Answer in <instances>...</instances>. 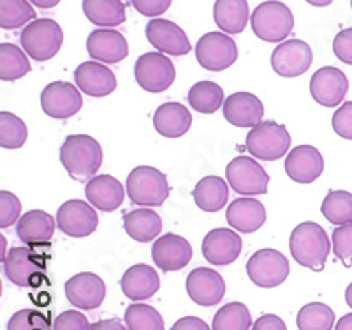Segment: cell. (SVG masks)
I'll return each mask as SVG.
<instances>
[{
    "label": "cell",
    "mask_w": 352,
    "mask_h": 330,
    "mask_svg": "<svg viewBox=\"0 0 352 330\" xmlns=\"http://www.w3.org/2000/svg\"><path fill=\"white\" fill-rule=\"evenodd\" d=\"M169 182L153 166H138L127 177V194L132 203L141 207H160L169 196Z\"/></svg>",
    "instance_id": "obj_5"
},
{
    "label": "cell",
    "mask_w": 352,
    "mask_h": 330,
    "mask_svg": "<svg viewBox=\"0 0 352 330\" xmlns=\"http://www.w3.org/2000/svg\"><path fill=\"white\" fill-rule=\"evenodd\" d=\"M308 4L312 6H317V8H326V6H329L333 2V0H307Z\"/></svg>",
    "instance_id": "obj_54"
},
{
    "label": "cell",
    "mask_w": 352,
    "mask_h": 330,
    "mask_svg": "<svg viewBox=\"0 0 352 330\" xmlns=\"http://www.w3.org/2000/svg\"><path fill=\"white\" fill-rule=\"evenodd\" d=\"M27 125L14 113L0 112V147L6 150L21 149L27 141Z\"/></svg>",
    "instance_id": "obj_40"
},
{
    "label": "cell",
    "mask_w": 352,
    "mask_h": 330,
    "mask_svg": "<svg viewBox=\"0 0 352 330\" xmlns=\"http://www.w3.org/2000/svg\"><path fill=\"white\" fill-rule=\"evenodd\" d=\"M333 254L345 267H352V223L342 225L331 234Z\"/></svg>",
    "instance_id": "obj_43"
},
{
    "label": "cell",
    "mask_w": 352,
    "mask_h": 330,
    "mask_svg": "<svg viewBox=\"0 0 352 330\" xmlns=\"http://www.w3.org/2000/svg\"><path fill=\"white\" fill-rule=\"evenodd\" d=\"M28 2L41 9H50L60 4V0H28Z\"/></svg>",
    "instance_id": "obj_53"
},
{
    "label": "cell",
    "mask_w": 352,
    "mask_h": 330,
    "mask_svg": "<svg viewBox=\"0 0 352 330\" xmlns=\"http://www.w3.org/2000/svg\"><path fill=\"white\" fill-rule=\"evenodd\" d=\"M224 117L236 127H256L263 122L264 106L250 92H234L224 101Z\"/></svg>",
    "instance_id": "obj_24"
},
{
    "label": "cell",
    "mask_w": 352,
    "mask_h": 330,
    "mask_svg": "<svg viewBox=\"0 0 352 330\" xmlns=\"http://www.w3.org/2000/svg\"><path fill=\"white\" fill-rule=\"evenodd\" d=\"M333 131L340 138L352 140V101L344 103L333 115Z\"/></svg>",
    "instance_id": "obj_46"
},
{
    "label": "cell",
    "mask_w": 352,
    "mask_h": 330,
    "mask_svg": "<svg viewBox=\"0 0 352 330\" xmlns=\"http://www.w3.org/2000/svg\"><path fill=\"white\" fill-rule=\"evenodd\" d=\"M250 330H287L284 320L276 314H263Z\"/></svg>",
    "instance_id": "obj_49"
},
{
    "label": "cell",
    "mask_w": 352,
    "mask_h": 330,
    "mask_svg": "<svg viewBox=\"0 0 352 330\" xmlns=\"http://www.w3.org/2000/svg\"><path fill=\"white\" fill-rule=\"evenodd\" d=\"M300 330H331L335 327V313L322 302H310L301 307L296 316Z\"/></svg>",
    "instance_id": "obj_38"
},
{
    "label": "cell",
    "mask_w": 352,
    "mask_h": 330,
    "mask_svg": "<svg viewBox=\"0 0 352 330\" xmlns=\"http://www.w3.org/2000/svg\"><path fill=\"white\" fill-rule=\"evenodd\" d=\"M124 228L136 242H150L162 231V219L152 209H136L124 214Z\"/></svg>",
    "instance_id": "obj_30"
},
{
    "label": "cell",
    "mask_w": 352,
    "mask_h": 330,
    "mask_svg": "<svg viewBox=\"0 0 352 330\" xmlns=\"http://www.w3.org/2000/svg\"><path fill=\"white\" fill-rule=\"evenodd\" d=\"M88 203L102 212H113L120 209L124 203L125 191L120 181H116L111 175H96L85 185Z\"/></svg>",
    "instance_id": "obj_25"
},
{
    "label": "cell",
    "mask_w": 352,
    "mask_h": 330,
    "mask_svg": "<svg viewBox=\"0 0 352 330\" xmlns=\"http://www.w3.org/2000/svg\"><path fill=\"white\" fill-rule=\"evenodd\" d=\"M120 286L125 297L138 302V300L152 298L159 291L160 279L153 267L138 263V265H132L131 269L125 270Z\"/></svg>",
    "instance_id": "obj_26"
},
{
    "label": "cell",
    "mask_w": 352,
    "mask_h": 330,
    "mask_svg": "<svg viewBox=\"0 0 352 330\" xmlns=\"http://www.w3.org/2000/svg\"><path fill=\"white\" fill-rule=\"evenodd\" d=\"M146 39L152 46H155L160 53H168V55L184 56L190 53L192 46L188 41L187 34L182 27L169 20L162 18H153L146 25Z\"/></svg>",
    "instance_id": "obj_17"
},
{
    "label": "cell",
    "mask_w": 352,
    "mask_h": 330,
    "mask_svg": "<svg viewBox=\"0 0 352 330\" xmlns=\"http://www.w3.org/2000/svg\"><path fill=\"white\" fill-rule=\"evenodd\" d=\"M247 0H217L213 6V20L220 30L228 34H241L248 23Z\"/></svg>",
    "instance_id": "obj_32"
},
{
    "label": "cell",
    "mask_w": 352,
    "mask_h": 330,
    "mask_svg": "<svg viewBox=\"0 0 352 330\" xmlns=\"http://www.w3.org/2000/svg\"><path fill=\"white\" fill-rule=\"evenodd\" d=\"M252 316L245 304L229 302L213 316L212 330H250Z\"/></svg>",
    "instance_id": "obj_36"
},
{
    "label": "cell",
    "mask_w": 352,
    "mask_h": 330,
    "mask_svg": "<svg viewBox=\"0 0 352 330\" xmlns=\"http://www.w3.org/2000/svg\"><path fill=\"white\" fill-rule=\"evenodd\" d=\"M314 61L312 48L300 39H289L272 53V68L284 78H296L310 69Z\"/></svg>",
    "instance_id": "obj_14"
},
{
    "label": "cell",
    "mask_w": 352,
    "mask_h": 330,
    "mask_svg": "<svg viewBox=\"0 0 352 330\" xmlns=\"http://www.w3.org/2000/svg\"><path fill=\"white\" fill-rule=\"evenodd\" d=\"M335 330H352V313L342 316V318L336 322Z\"/></svg>",
    "instance_id": "obj_52"
},
{
    "label": "cell",
    "mask_w": 352,
    "mask_h": 330,
    "mask_svg": "<svg viewBox=\"0 0 352 330\" xmlns=\"http://www.w3.org/2000/svg\"><path fill=\"white\" fill-rule=\"evenodd\" d=\"M92 330H129V329L118 318H111V320H100V322H96L92 325Z\"/></svg>",
    "instance_id": "obj_51"
},
{
    "label": "cell",
    "mask_w": 352,
    "mask_h": 330,
    "mask_svg": "<svg viewBox=\"0 0 352 330\" xmlns=\"http://www.w3.org/2000/svg\"><path fill=\"white\" fill-rule=\"evenodd\" d=\"M226 177H228L232 191L238 194H243V196L268 193V174L252 157H234L226 168Z\"/></svg>",
    "instance_id": "obj_9"
},
{
    "label": "cell",
    "mask_w": 352,
    "mask_h": 330,
    "mask_svg": "<svg viewBox=\"0 0 352 330\" xmlns=\"http://www.w3.org/2000/svg\"><path fill=\"white\" fill-rule=\"evenodd\" d=\"M155 131L164 138H182L192 125V115L180 103H164L153 115Z\"/></svg>",
    "instance_id": "obj_29"
},
{
    "label": "cell",
    "mask_w": 352,
    "mask_h": 330,
    "mask_svg": "<svg viewBox=\"0 0 352 330\" xmlns=\"http://www.w3.org/2000/svg\"><path fill=\"white\" fill-rule=\"evenodd\" d=\"M187 293L197 306H217L226 295L224 278L208 267L194 269L187 278Z\"/></svg>",
    "instance_id": "obj_19"
},
{
    "label": "cell",
    "mask_w": 352,
    "mask_h": 330,
    "mask_svg": "<svg viewBox=\"0 0 352 330\" xmlns=\"http://www.w3.org/2000/svg\"><path fill=\"white\" fill-rule=\"evenodd\" d=\"M173 0H131V4L134 6L138 12L144 14V17H160L169 9Z\"/></svg>",
    "instance_id": "obj_48"
},
{
    "label": "cell",
    "mask_w": 352,
    "mask_h": 330,
    "mask_svg": "<svg viewBox=\"0 0 352 330\" xmlns=\"http://www.w3.org/2000/svg\"><path fill=\"white\" fill-rule=\"evenodd\" d=\"M351 8H352V0H351Z\"/></svg>",
    "instance_id": "obj_56"
},
{
    "label": "cell",
    "mask_w": 352,
    "mask_h": 330,
    "mask_svg": "<svg viewBox=\"0 0 352 330\" xmlns=\"http://www.w3.org/2000/svg\"><path fill=\"white\" fill-rule=\"evenodd\" d=\"M60 161L72 181L88 182L102 166V147L88 134H69L60 149Z\"/></svg>",
    "instance_id": "obj_1"
},
{
    "label": "cell",
    "mask_w": 352,
    "mask_h": 330,
    "mask_svg": "<svg viewBox=\"0 0 352 330\" xmlns=\"http://www.w3.org/2000/svg\"><path fill=\"white\" fill-rule=\"evenodd\" d=\"M4 276L12 285L23 288H37L46 281L48 254L32 247H12L2 260Z\"/></svg>",
    "instance_id": "obj_3"
},
{
    "label": "cell",
    "mask_w": 352,
    "mask_h": 330,
    "mask_svg": "<svg viewBox=\"0 0 352 330\" xmlns=\"http://www.w3.org/2000/svg\"><path fill=\"white\" fill-rule=\"evenodd\" d=\"M289 260L275 249H261L248 258L247 274L261 288H275L289 278Z\"/></svg>",
    "instance_id": "obj_10"
},
{
    "label": "cell",
    "mask_w": 352,
    "mask_h": 330,
    "mask_svg": "<svg viewBox=\"0 0 352 330\" xmlns=\"http://www.w3.org/2000/svg\"><path fill=\"white\" fill-rule=\"evenodd\" d=\"M56 221L44 210H28L16 223V235L28 246H46L55 234Z\"/></svg>",
    "instance_id": "obj_27"
},
{
    "label": "cell",
    "mask_w": 352,
    "mask_h": 330,
    "mask_svg": "<svg viewBox=\"0 0 352 330\" xmlns=\"http://www.w3.org/2000/svg\"><path fill=\"white\" fill-rule=\"evenodd\" d=\"M34 20H37L36 11L28 0H0V27L4 30L27 27Z\"/></svg>",
    "instance_id": "obj_37"
},
{
    "label": "cell",
    "mask_w": 352,
    "mask_h": 330,
    "mask_svg": "<svg viewBox=\"0 0 352 330\" xmlns=\"http://www.w3.org/2000/svg\"><path fill=\"white\" fill-rule=\"evenodd\" d=\"M88 55L104 64H118L129 55L127 39L115 28H97L87 39Z\"/></svg>",
    "instance_id": "obj_22"
},
{
    "label": "cell",
    "mask_w": 352,
    "mask_h": 330,
    "mask_svg": "<svg viewBox=\"0 0 352 330\" xmlns=\"http://www.w3.org/2000/svg\"><path fill=\"white\" fill-rule=\"evenodd\" d=\"M53 330H92L87 316L78 309L64 311L53 320Z\"/></svg>",
    "instance_id": "obj_45"
},
{
    "label": "cell",
    "mask_w": 352,
    "mask_h": 330,
    "mask_svg": "<svg viewBox=\"0 0 352 330\" xmlns=\"http://www.w3.org/2000/svg\"><path fill=\"white\" fill-rule=\"evenodd\" d=\"M30 62H28L25 50L12 43L0 45V80L14 81L30 73Z\"/></svg>",
    "instance_id": "obj_35"
},
{
    "label": "cell",
    "mask_w": 352,
    "mask_h": 330,
    "mask_svg": "<svg viewBox=\"0 0 352 330\" xmlns=\"http://www.w3.org/2000/svg\"><path fill=\"white\" fill-rule=\"evenodd\" d=\"M153 263L162 272L182 270L192 260V246L187 238L176 234H166L155 240L152 247Z\"/></svg>",
    "instance_id": "obj_18"
},
{
    "label": "cell",
    "mask_w": 352,
    "mask_h": 330,
    "mask_svg": "<svg viewBox=\"0 0 352 330\" xmlns=\"http://www.w3.org/2000/svg\"><path fill=\"white\" fill-rule=\"evenodd\" d=\"M229 226L241 234H254L266 223V209L256 198H238L228 207Z\"/></svg>",
    "instance_id": "obj_28"
},
{
    "label": "cell",
    "mask_w": 352,
    "mask_h": 330,
    "mask_svg": "<svg viewBox=\"0 0 352 330\" xmlns=\"http://www.w3.org/2000/svg\"><path fill=\"white\" fill-rule=\"evenodd\" d=\"M289 247H291L292 258L301 267L320 272L324 269L326 260L331 251V242L322 226L307 221L292 229Z\"/></svg>",
    "instance_id": "obj_2"
},
{
    "label": "cell",
    "mask_w": 352,
    "mask_h": 330,
    "mask_svg": "<svg viewBox=\"0 0 352 330\" xmlns=\"http://www.w3.org/2000/svg\"><path fill=\"white\" fill-rule=\"evenodd\" d=\"M194 202L204 212H219L224 209L229 198L228 182L224 178L210 175V177L201 178L194 187Z\"/></svg>",
    "instance_id": "obj_31"
},
{
    "label": "cell",
    "mask_w": 352,
    "mask_h": 330,
    "mask_svg": "<svg viewBox=\"0 0 352 330\" xmlns=\"http://www.w3.org/2000/svg\"><path fill=\"white\" fill-rule=\"evenodd\" d=\"M196 56L204 69L224 71L236 62L238 46L228 34L208 32L197 41Z\"/></svg>",
    "instance_id": "obj_11"
},
{
    "label": "cell",
    "mask_w": 352,
    "mask_h": 330,
    "mask_svg": "<svg viewBox=\"0 0 352 330\" xmlns=\"http://www.w3.org/2000/svg\"><path fill=\"white\" fill-rule=\"evenodd\" d=\"M245 145L248 152L257 159L275 161L284 157L291 149V134L285 125L266 121L252 127V131L247 134Z\"/></svg>",
    "instance_id": "obj_7"
},
{
    "label": "cell",
    "mask_w": 352,
    "mask_h": 330,
    "mask_svg": "<svg viewBox=\"0 0 352 330\" xmlns=\"http://www.w3.org/2000/svg\"><path fill=\"white\" fill-rule=\"evenodd\" d=\"M6 330H53V325L41 311L21 309L9 318Z\"/></svg>",
    "instance_id": "obj_42"
},
{
    "label": "cell",
    "mask_w": 352,
    "mask_h": 330,
    "mask_svg": "<svg viewBox=\"0 0 352 330\" xmlns=\"http://www.w3.org/2000/svg\"><path fill=\"white\" fill-rule=\"evenodd\" d=\"M333 52L344 64L352 65V27L344 28L333 39Z\"/></svg>",
    "instance_id": "obj_47"
},
{
    "label": "cell",
    "mask_w": 352,
    "mask_h": 330,
    "mask_svg": "<svg viewBox=\"0 0 352 330\" xmlns=\"http://www.w3.org/2000/svg\"><path fill=\"white\" fill-rule=\"evenodd\" d=\"M21 218V202L11 191H0V228H9Z\"/></svg>",
    "instance_id": "obj_44"
},
{
    "label": "cell",
    "mask_w": 352,
    "mask_h": 330,
    "mask_svg": "<svg viewBox=\"0 0 352 330\" xmlns=\"http://www.w3.org/2000/svg\"><path fill=\"white\" fill-rule=\"evenodd\" d=\"M76 87L90 97H106L116 89V76L111 69L99 62H83L74 71Z\"/></svg>",
    "instance_id": "obj_23"
},
{
    "label": "cell",
    "mask_w": 352,
    "mask_h": 330,
    "mask_svg": "<svg viewBox=\"0 0 352 330\" xmlns=\"http://www.w3.org/2000/svg\"><path fill=\"white\" fill-rule=\"evenodd\" d=\"M21 48L30 59L46 62L60 52L64 45V30L50 18H37L21 30Z\"/></svg>",
    "instance_id": "obj_4"
},
{
    "label": "cell",
    "mask_w": 352,
    "mask_h": 330,
    "mask_svg": "<svg viewBox=\"0 0 352 330\" xmlns=\"http://www.w3.org/2000/svg\"><path fill=\"white\" fill-rule=\"evenodd\" d=\"M347 90V76L333 65L317 69L310 80V94L320 106H326V108H336L342 105Z\"/></svg>",
    "instance_id": "obj_15"
},
{
    "label": "cell",
    "mask_w": 352,
    "mask_h": 330,
    "mask_svg": "<svg viewBox=\"0 0 352 330\" xmlns=\"http://www.w3.org/2000/svg\"><path fill=\"white\" fill-rule=\"evenodd\" d=\"M345 302L352 309V282L347 286V290H345Z\"/></svg>",
    "instance_id": "obj_55"
},
{
    "label": "cell",
    "mask_w": 352,
    "mask_h": 330,
    "mask_svg": "<svg viewBox=\"0 0 352 330\" xmlns=\"http://www.w3.org/2000/svg\"><path fill=\"white\" fill-rule=\"evenodd\" d=\"M320 212L333 225L352 223V194L349 191H329L320 205Z\"/></svg>",
    "instance_id": "obj_39"
},
{
    "label": "cell",
    "mask_w": 352,
    "mask_h": 330,
    "mask_svg": "<svg viewBox=\"0 0 352 330\" xmlns=\"http://www.w3.org/2000/svg\"><path fill=\"white\" fill-rule=\"evenodd\" d=\"M285 174L298 184H312L324 172L322 154L312 145H300L285 157Z\"/></svg>",
    "instance_id": "obj_20"
},
{
    "label": "cell",
    "mask_w": 352,
    "mask_h": 330,
    "mask_svg": "<svg viewBox=\"0 0 352 330\" xmlns=\"http://www.w3.org/2000/svg\"><path fill=\"white\" fill-rule=\"evenodd\" d=\"M83 106V96L76 85L67 81H53L41 94V108L52 118L74 117Z\"/></svg>",
    "instance_id": "obj_12"
},
{
    "label": "cell",
    "mask_w": 352,
    "mask_h": 330,
    "mask_svg": "<svg viewBox=\"0 0 352 330\" xmlns=\"http://www.w3.org/2000/svg\"><path fill=\"white\" fill-rule=\"evenodd\" d=\"M252 30L259 39L266 43H280L287 39L294 28V17L292 11L282 2L268 0L256 8L250 17Z\"/></svg>",
    "instance_id": "obj_6"
},
{
    "label": "cell",
    "mask_w": 352,
    "mask_h": 330,
    "mask_svg": "<svg viewBox=\"0 0 352 330\" xmlns=\"http://www.w3.org/2000/svg\"><path fill=\"white\" fill-rule=\"evenodd\" d=\"M96 207L81 200H69L56 212V226L62 234L72 238H83L97 229Z\"/></svg>",
    "instance_id": "obj_13"
},
{
    "label": "cell",
    "mask_w": 352,
    "mask_h": 330,
    "mask_svg": "<svg viewBox=\"0 0 352 330\" xmlns=\"http://www.w3.org/2000/svg\"><path fill=\"white\" fill-rule=\"evenodd\" d=\"M169 330H210V327L197 316H184Z\"/></svg>",
    "instance_id": "obj_50"
},
{
    "label": "cell",
    "mask_w": 352,
    "mask_h": 330,
    "mask_svg": "<svg viewBox=\"0 0 352 330\" xmlns=\"http://www.w3.org/2000/svg\"><path fill=\"white\" fill-rule=\"evenodd\" d=\"M65 297L78 309H97L104 302L106 282L92 272H80L65 282Z\"/></svg>",
    "instance_id": "obj_16"
},
{
    "label": "cell",
    "mask_w": 352,
    "mask_h": 330,
    "mask_svg": "<svg viewBox=\"0 0 352 330\" xmlns=\"http://www.w3.org/2000/svg\"><path fill=\"white\" fill-rule=\"evenodd\" d=\"M241 237L229 228H217L203 240V256L212 265H231L241 253Z\"/></svg>",
    "instance_id": "obj_21"
},
{
    "label": "cell",
    "mask_w": 352,
    "mask_h": 330,
    "mask_svg": "<svg viewBox=\"0 0 352 330\" xmlns=\"http://www.w3.org/2000/svg\"><path fill=\"white\" fill-rule=\"evenodd\" d=\"M188 103L190 108L199 113H215L220 106H224V90L215 81H197L188 90Z\"/></svg>",
    "instance_id": "obj_34"
},
{
    "label": "cell",
    "mask_w": 352,
    "mask_h": 330,
    "mask_svg": "<svg viewBox=\"0 0 352 330\" xmlns=\"http://www.w3.org/2000/svg\"><path fill=\"white\" fill-rule=\"evenodd\" d=\"M125 325L129 330H164V320L148 304H132L125 311Z\"/></svg>",
    "instance_id": "obj_41"
},
{
    "label": "cell",
    "mask_w": 352,
    "mask_h": 330,
    "mask_svg": "<svg viewBox=\"0 0 352 330\" xmlns=\"http://www.w3.org/2000/svg\"><path fill=\"white\" fill-rule=\"evenodd\" d=\"M83 12L100 28L118 27L125 21V4L122 0H83Z\"/></svg>",
    "instance_id": "obj_33"
},
{
    "label": "cell",
    "mask_w": 352,
    "mask_h": 330,
    "mask_svg": "<svg viewBox=\"0 0 352 330\" xmlns=\"http://www.w3.org/2000/svg\"><path fill=\"white\" fill-rule=\"evenodd\" d=\"M134 76L138 85L146 92H164L175 83L176 69L171 59L162 53H144L136 61Z\"/></svg>",
    "instance_id": "obj_8"
}]
</instances>
